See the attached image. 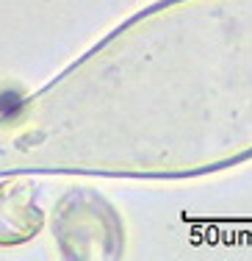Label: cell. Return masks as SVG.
Listing matches in <instances>:
<instances>
[{"instance_id": "6da1fadb", "label": "cell", "mask_w": 252, "mask_h": 261, "mask_svg": "<svg viewBox=\"0 0 252 261\" xmlns=\"http://www.w3.org/2000/svg\"><path fill=\"white\" fill-rule=\"evenodd\" d=\"M42 214L22 184L0 189V245H17L39 231Z\"/></svg>"}]
</instances>
